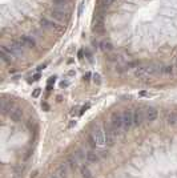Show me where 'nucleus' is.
Segmentation results:
<instances>
[{"mask_svg": "<svg viewBox=\"0 0 177 178\" xmlns=\"http://www.w3.org/2000/svg\"><path fill=\"white\" fill-rule=\"evenodd\" d=\"M9 49H11V52L15 56H23L24 55V49H26V47L23 45V43L20 40H15L12 41L11 45H9Z\"/></svg>", "mask_w": 177, "mask_h": 178, "instance_id": "obj_6", "label": "nucleus"}, {"mask_svg": "<svg viewBox=\"0 0 177 178\" xmlns=\"http://www.w3.org/2000/svg\"><path fill=\"white\" fill-rule=\"evenodd\" d=\"M20 41H22L26 48H33L35 45H36V41H35V39L31 36H22L20 37Z\"/></svg>", "mask_w": 177, "mask_h": 178, "instance_id": "obj_11", "label": "nucleus"}, {"mask_svg": "<svg viewBox=\"0 0 177 178\" xmlns=\"http://www.w3.org/2000/svg\"><path fill=\"white\" fill-rule=\"evenodd\" d=\"M85 156H87V161H89V162H99V160H100L99 154H97L96 150H93V149L85 150Z\"/></svg>", "mask_w": 177, "mask_h": 178, "instance_id": "obj_10", "label": "nucleus"}, {"mask_svg": "<svg viewBox=\"0 0 177 178\" xmlns=\"http://www.w3.org/2000/svg\"><path fill=\"white\" fill-rule=\"evenodd\" d=\"M56 174H57L59 178H67V165H65V163H63V165L59 166Z\"/></svg>", "mask_w": 177, "mask_h": 178, "instance_id": "obj_16", "label": "nucleus"}, {"mask_svg": "<svg viewBox=\"0 0 177 178\" xmlns=\"http://www.w3.org/2000/svg\"><path fill=\"white\" fill-rule=\"evenodd\" d=\"M39 79H40V75H39V73L33 76V80H35V81H36V80H39Z\"/></svg>", "mask_w": 177, "mask_h": 178, "instance_id": "obj_24", "label": "nucleus"}, {"mask_svg": "<svg viewBox=\"0 0 177 178\" xmlns=\"http://www.w3.org/2000/svg\"><path fill=\"white\" fill-rule=\"evenodd\" d=\"M52 178H59V177H57V176H55V177H52Z\"/></svg>", "mask_w": 177, "mask_h": 178, "instance_id": "obj_29", "label": "nucleus"}, {"mask_svg": "<svg viewBox=\"0 0 177 178\" xmlns=\"http://www.w3.org/2000/svg\"><path fill=\"white\" fill-rule=\"evenodd\" d=\"M166 123L169 125H176L177 124V112H172L166 116Z\"/></svg>", "mask_w": 177, "mask_h": 178, "instance_id": "obj_17", "label": "nucleus"}, {"mask_svg": "<svg viewBox=\"0 0 177 178\" xmlns=\"http://www.w3.org/2000/svg\"><path fill=\"white\" fill-rule=\"evenodd\" d=\"M89 77H91V73H87V75L84 76V79H85V80H89Z\"/></svg>", "mask_w": 177, "mask_h": 178, "instance_id": "obj_25", "label": "nucleus"}, {"mask_svg": "<svg viewBox=\"0 0 177 178\" xmlns=\"http://www.w3.org/2000/svg\"><path fill=\"white\" fill-rule=\"evenodd\" d=\"M69 2H71V0H52L55 8H60V9H64L65 7L69 4Z\"/></svg>", "mask_w": 177, "mask_h": 178, "instance_id": "obj_15", "label": "nucleus"}, {"mask_svg": "<svg viewBox=\"0 0 177 178\" xmlns=\"http://www.w3.org/2000/svg\"><path fill=\"white\" fill-rule=\"evenodd\" d=\"M101 49L104 52H111V51H112V45H111V43L104 41V43H101Z\"/></svg>", "mask_w": 177, "mask_h": 178, "instance_id": "obj_19", "label": "nucleus"}, {"mask_svg": "<svg viewBox=\"0 0 177 178\" xmlns=\"http://www.w3.org/2000/svg\"><path fill=\"white\" fill-rule=\"evenodd\" d=\"M104 134H105V144L108 146H113L114 144V138H116V132H114L113 126L109 124H105L104 125Z\"/></svg>", "mask_w": 177, "mask_h": 178, "instance_id": "obj_3", "label": "nucleus"}, {"mask_svg": "<svg viewBox=\"0 0 177 178\" xmlns=\"http://www.w3.org/2000/svg\"><path fill=\"white\" fill-rule=\"evenodd\" d=\"M61 86H68V82H64L63 81V82H61Z\"/></svg>", "mask_w": 177, "mask_h": 178, "instance_id": "obj_28", "label": "nucleus"}, {"mask_svg": "<svg viewBox=\"0 0 177 178\" xmlns=\"http://www.w3.org/2000/svg\"><path fill=\"white\" fill-rule=\"evenodd\" d=\"M144 118H145V113L141 109H134L133 110V120H134V125H141L143 124V121H144Z\"/></svg>", "mask_w": 177, "mask_h": 178, "instance_id": "obj_7", "label": "nucleus"}, {"mask_svg": "<svg viewBox=\"0 0 177 178\" xmlns=\"http://www.w3.org/2000/svg\"><path fill=\"white\" fill-rule=\"evenodd\" d=\"M41 106H43V108H44V109H47V110H48V109H49V106H48V105H47V104H43V105H41Z\"/></svg>", "mask_w": 177, "mask_h": 178, "instance_id": "obj_26", "label": "nucleus"}, {"mask_svg": "<svg viewBox=\"0 0 177 178\" xmlns=\"http://www.w3.org/2000/svg\"><path fill=\"white\" fill-rule=\"evenodd\" d=\"M79 59H83V51L79 52Z\"/></svg>", "mask_w": 177, "mask_h": 178, "instance_id": "obj_27", "label": "nucleus"}, {"mask_svg": "<svg viewBox=\"0 0 177 178\" xmlns=\"http://www.w3.org/2000/svg\"><path fill=\"white\" fill-rule=\"evenodd\" d=\"M8 116H9V118H12L13 121H19L20 118H22V110L19 109V108H11L9 109V112H8Z\"/></svg>", "mask_w": 177, "mask_h": 178, "instance_id": "obj_13", "label": "nucleus"}, {"mask_svg": "<svg viewBox=\"0 0 177 178\" xmlns=\"http://www.w3.org/2000/svg\"><path fill=\"white\" fill-rule=\"evenodd\" d=\"M51 17H53V19H56L57 22H63L65 19V12L64 9H60V8H53L51 9Z\"/></svg>", "mask_w": 177, "mask_h": 178, "instance_id": "obj_8", "label": "nucleus"}, {"mask_svg": "<svg viewBox=\"0 0 177 178\" xmlns=\"http://www.w3.org/2000/svg\"><path fill=\"white\" fill-rule=\"evenodd\" d=\"M55 81H56V77H51L49 80H48V85H52V84H55Z\"/></svg>", "mask_w": 177, "mask_h": 178, "instance_id": "obj_22", "label": "nucleus"}, {"mask_svg": "<svg viewBox=\"0 0 177 178\" xmlns=\"http://www.w3.org/2000/svg\"><path fill=\"white\" fill-rule=\"evenodd\" d=\"M80 172H81V176L84 177V178H92V174H91V172H89V169H88L87 166L81 165V167H80Z\"/></svg>", "mask_w": 177, "mask_h": 178, "instance_id": "obj_18", "label": "nucleus"}, {"mask_svg": "<svg viewBox=\"0 0 177 178\" xmlns=\"http://www.w3.org/2000/svg\"><path fill=\"white\" fill-rule=\"evenodd\" d=\"M40 92H41V89H40V88L35 89V90H33V93H32V97H33V99H37V97L40 96Z\"/></svg>", "mask_w": 177, "mask_h": 178, "instance_id": "obj_21", "label": "nucleus"}, {"mask_svg": "<svg viewBox=\"0 0 177 178\" xmlns=\"http://www.w3.org/2000/svg\"><path fill=\"white\" fill-rule=\"evenodd\" d=\"M0 57H2V60L4 62H7V64H11V62L15 60L16 56L12 53L11 49H9L8 47L3 45V47H2V52H0Z\"/></svg>", "mask_w": 177, "mask_h": 178, "instance_id": "obj_5", "label": "nucleus"}, {"mask_svg": "<svg viewBox=\"0 0 177 178\" xmlns=\"http://www.w3.org/2000/svg\"><path fill=\"white\" fill-rule=\"evenodd\" d=\"M91 136L95 138L97 146H103L105 145V134H104V128H101V125H95L92 129Z\"/></svg>", "mask_w": 177, "mask_h": 178, "instance_id": "obj_2", "label": "nucleus"}, {"mask_svg": "<svg viewBox=\"0 0 177 178\" xmlns=\"http://www.w3.org/2000/svg\"><path fill=\"white\" fill-rule=\"evenodd\" d=\"M40 24L43 28H47V29H55V28H57V24L55 22H52L49 20L48 17H43V19L40 20Z\"/></svg>", "mask_w": 177, "mask_h": 178, "instance_id": "obj_12", "label": "nucleus"}, {"mask_svg": "<svg viewBox=\"0 0 177 178\" xmlns=\"http://www.w3.org/2000/svg\"><path fill=\"white\" fill-rule=\"evenodd\" d=\"M123 121H124V128L125 130L131 129L134 125V120H133V110L131 109H125L123 112Z\"/></svg>", "mask_w": 177, "mask_h": 178, "instance_id": "obj_4", "label": "nucleus"}, {"mask_svg": "<svg viewBox=\"0 0 177 178\" xmlns=\"http://www.w3.org/2000/svg\"><path fill=\"white\" fill-rule=\"evenodd\" d=\"M162 73H164V75H172V73H173V68L172 67H164V68H162Z\"/></svg>", "mask_w": 177, "mask_h": 178, "instance_id": "obj_20", "label": "nucleus"}, {"mask_svg": "<svg viewBox=\"0 0 177 178\" xmlns=\"http://www.w3.org/2000/svg\"><path fill=\"white\" fill-rule=\"evenodd\" d=\"M68 163H69V166H71L72 169H79V167H81L80 160H79V157L76 156V153L68 157Z\"/></svg>", "mask_w": 177, "mask_h": 178, "instance_id": "obj_9", "label": "nucleus"}, {"mask_svg": "<svg viewBox=\"0 0 177 178\" xmlns=\"http://www.w3.org/2000/svg\"><path fill=\"white\" fill-rule=\"evenodd\" d=\"M145 118H147L149 123L155 121L156 118H157V110H156L155 108H148V109L145 110Z\"/></svg>", "mask_w": 177, "mask_h": 178, "instance_id": "obj_14", "label": "nucleus"}, {"mask_svg": "<svg viewBox=\"0 0 177 178\" xmlns=\"http://www.w3.org/2000/svg\"><path fill=\"white\" fill-rule=\"evenodd\" d=\"M93 79H95V82L100 84V76L99 75H95V76H93Z\"/></svg>", "mask_w": 177, "mask_h": 178, "instance_id": "obj_23", "label": "nucleus"}, {"mask_svg": "<svg viewBox=\"0 0 177 178\" xmlns=\"http://www.w3.org/2000/svg\"><path fill=\"white\" fill-rule=\"evenodd\" d=\"M111 125L113 126L116 134H121L123 130H125L124 128V121H123V113H119V112H114L111 117Z\"/></svg>", "mask_w": 177, "mask_h": 178, "instance_id": "obj_1", "label": "nucleus"}]
</instances>
